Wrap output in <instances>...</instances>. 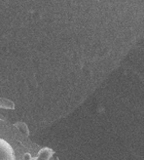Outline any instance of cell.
<instances>
[{
  "instance_id": "obj_1",
  "label": "cell",
  "mask_w": 144,
  "mask_h": 160,
  "mask_svg": "<svg viewBox=\"0 0 144 160\" xmlns=\"http://www.w3.org/2000/svg\"><path fill=\"white\" fill-rule=\"evenodd\" d=\"M0 160H16L13 147L3 139H0Z\"/></svg>"
},
{
  "instance_id": "obj_2",
  "label": "cell",
  "mask_w": 144,
  "mask_h": 160,
  "mask_svg": "<svg viewBox=\"0 0 144 160\" xmlns=\"http://www.w3.org/2000/svg\"><path fill=\"white\" fill-rule=\"evenodd\" d=\"M54 152L51 148H42L41 150H39L37 156H36V160H49L51 156H53Z\"/></svg>"
},
{
  "instance_id": "obj_3",
  "label": "cell",
  "mask_w": 144,
  "mask_h": 160,
  "mask_svg": "<svg viewBox=\"0 0 144 160\" xmlns=\"http://www.w3.org/2000/svg\"><path fill=\"white\" fill-rule=\"evenodd\" d=\"M16 126H17V128L19 129L21 132H23L24 134H26V136H28V134H29V129H28V126H27L26 123L22 122V121L17 122Z\"/></svg>"
},
{
  "instance_id": "obj_4",
  "label": "cell",
  "mask_w": 144,
  "mask_h": 160,
  "mask_svg": "<svg viewBox=\"0 0 144 160\" xmlns=\"http://www.w3.org/2000/svg\"><path fill=\"white\" fill-rule=\"evenodd\" d=\"M0 107L1 108H6V109H13L14 105L8 100L5 99H0Z\"/></svg>"
},
{
  "instance_id": "obj_5",
  "label": "cell",
  "mask_w": 144,
  "mask_h": 160,
  "mask_svg": "<svg viewBox=\"0 0 144 160\" xmlns=\"http://www.w3.org/2000/svg\"><path fill=\"white\" fill-rule=\"evenodd\" d=\"M24 159H25V160H31V155L29 154V153H26V154L24 155Z\"/></svg>"
},
{
  "instance_id": "obj_6",
  "label": "cell",
  "mask_w": 144,
  "mask_h": 160,
  "mask_svg": "<svg viewBox=\"0 0 144 160\" xmlns=\"http://www.w3.org/2000/svg\"><path fill=\"white\" fill-rule=\"evenodd\" d=\"M49 160H58V159H57V158H51V157Z\"/></svg>"
}]
</instances>
